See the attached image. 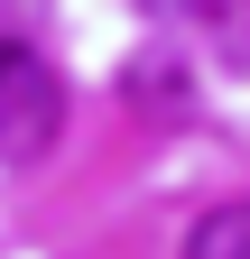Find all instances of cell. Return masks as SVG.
Returning <instances> with one entry per match:
<instances>
[{"instance_id": "2", "label": "cell", "mask_w": 250, "mask_h": 259, "mask_svg": "<svg viewBox=\"0 0 250 259\" xmlns=\"http://www.w3.org/2000/svg\"><path fill=\"white\" fill-rule=\"evenodd\" d=\"M185 259H250V204H213L185 232Z\"/></svg>"}, {"instance_id": "1", "label": "cell", "mask_w": 250, "mask_h": 259, "mask_svg": "<svg viewBox=\"0 0 250 259\" xmlns=\"http://www.w3.org/2000/svg\"><path fill=\"white\" fill-rule=\"evenodd\" d=\"M65 130V83L37 47H0V157H47Z\"/></svg>"}, {"instance_id": "3", "label": "cell", "mask_w": 250, "mask_h": 259, "mask_svg": "<svg viewBox=\"0 0 250 259\" xmlns=\"http://www.w3.org/2000/svg\"><path fill=\"white\" fill-rule=\"evenodd\" d=\"M0 47H10V37H0Z\"/></svg>"}]
</instances>
